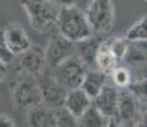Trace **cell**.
<instances>
[{
    "label": "cell",
    "mask_w": 147,
    "mask_h": 127,
    "mask_svg": "<svg viewBox=\"0 0 147 127\" xmlns=\"http://www.w3.org/2000/svg\"><path fill=\"white\" fill-rule=\"evenodd\" d=\"M56 25L59 28V33L73 43L81 42L95 35L84 12L76 5L59 7Z\"/></svg>",
    "instance_id": "cell-1"
},
{
    "label": "cell",
    "mask_w": 147,
    "mask_h": 127,
    "mask_svg": "<svg viewBox=\"0 0 147 127\" xmlns=\"http://www.w3.org/2000/svg\"><path fill=\"white\" fill-rule=\"evenodd\" d=\"M21 5L36 32L46 33L56 25L59 9L50 0H21Z\"/></svg>",
    "instance_id": "cell-2"
},
{
    "label": "cell",
    "mask_w": 147,
    "mask_h": 127,
    "mask_svg": "<svg viewBox=\"0 0 147 127\" xmlns=\"http://www.w3.org/2000/svg\"><path fill=\"white\" fill-rule=\"evenodd\" d=\"M87 70V65L78 57V55H70L55 67H53L51 75L59 84L70 90L80 88Z\"/></svg>",
    "instance_id": "cell-3"
},
{
    "label": "cell",
    "mask_w": 147,
    "mask_h": 127,
    "mask_svg": "<svg viewBox=\"0 0 147 127\" xmlns=\"http://www.w3.org/2000/svg\"><path fill=\"white\" fill-rule=\"evenodd\" d=\"M86 18L95 35H107L114 25V5L111 0H91Z\"/></svg>",
    "instance_id": "cell-4"
},
{
    "label": "cell",
    "mask_w": 147,
    "mask_h": 127,
    "mask_svg": "<svg viewBox=\"0 0 147 127\" xmlns=\"http://www.w3.org/2000/svg\"><path fill=\"white\" fill-rule=\"evenodd\" d=\"M76 47V43L70 42L69 39H67L65 37L58 33V35H54L49 41L45 52V60L46 64L50 67H55L58 64H60L63 60H65L67 57H69L70 55H74L73 53V49Z\"/></svg>",
    "instance_id": "cell-5"
},
{
    "label": "cell",
    "mask_w": 147,
    "mask_h": 127,
    "mask_svg": "<svg viewBox=\"0 0 147 127\" xmlns=\"http://www.w3.org/2000/svg\"><path fill=\"white\" fill-rule=\"evenodd\" d=\"M123 127H134L137 118V98L127 88L119 89L115 117Z\"/></svg>",
    "instance_id": "cell-6"
},
{
    "label": "cell",
    "mask_w": 147,
    "mask_h": 127,
    "mask_svg": "<svg viewBox=\"0 0 147 127\" xmlns=\"http://www.w3.org/2000/svg\"><path fill=\"white\" fill-rule=\"evenodd\" d=\"M36 78L38 79L37 84L41 92V98H44L47 103L53 106H61L65 99L67 89L59 84L51 74H47L46 70Z\"/></svg>",
    "instance_id": "cell-7"
},
{
    "label": "cell",
    "mask_w": 147,
    "mask_h": 127,
    "mask_svg": "<svg viewBox=\"0 0 147 127\" xmlns=\"http://www.w3.org/2000/svg\"><path fill=\"white\" fill-rule=\"evenodd\" d=\"M21 61H19V67L21 71H23L24 75L28 76H38L42 71H45V52L37 46H31L27 51L21 53Z\"/></svg>",
    "instance_id": "cell-8"
},
{
    "label": "cell",
    "mask_w": 147,
    "mask_h": 127,
    "mask_svg": "<svg viewBox=\"0 0 147 127\" xmlns=\"http://www.w3.org/2000/svg\"><path fill=\"white\" fill-rule=\"evenodd\" d=\"M118 93H119V89L117 86H111L106 84L101 89V92L92 99V106L105 117H115L118 106Z\"/></svg>",
    "instance_id": "cell-9"
},
{
    "label": "cell",
    "mask_w": 147,
    "mask_h": 127,
    "mask_svg": "<svg viewBox=\"0 0 147 127\" xmlns=\"http://www.w3.org/2000/svg\"><path fill=\"white\" fill-rule=\"evenodd\" d=\"M4 32V38L7 42L9 50L12 51L16 56L23 53L31 47V42L28 38L26 31L19 24H8L3 29Z\"/></svg>",
    "instance_id": "cell-10"
},
{
    "label": "cell",
    "mask_w": 147,
    "mask_h": 127,
    "mask_svg": "<svg viewBox=\"0 0 147 127\" xmlns=\"http://www.w3.org/2000/svg\"><path fill=\"white\" fill-rule=\"evenodd\" d=\"M92 99L83 92L81 88L70 89L67 93L64 99V108L67 109L72 116L78 118L80 116L91 106Z\"/></svg>",
    "instance_id": "cell-11"
},
{
    "label": "cell",
    "mask_w": 147,
    "mask_h": 127,
    "mask_svg": "<svg viewBox=\"0 0 147 127\" xmlns=\"http://www.w3.org/2000/svg\"><path fill=\"white\" fill-rule=\"evenodd\" d=\"M102 39L101 35H92L91 37L76 43L78 49V57L87 65L88 69H95V56Z\"/></svg>",
    "instance_id": "cell-12"
},
{
    "label": "cell",
    "mask_w": 147,
    "mask_h": 127,
    "mask_svg": "<svg viewBox=\"0 0 147 127\" xmlns=\"http://www.w3.org/2000/svg\"><path fill=\"white\" fill-rule=\"evenodd\" d=\"M107 75L98 71L96 69H88L82 80L80 88L88 95L91 99H94L96 95L101 92V89L106 85Z\"/></svg>",
    "instance_id": "cell-13"
},
{
    "label": "cell",
    "mask_w": 147,
    "mask_h": 127,
    "mask_svg": "<svg viewBox=\"0 0 147 127\" xmlns=\"http://www.w3.org/2000/svg\"><path fill=\"white\" fill-rule=\"evenodd\" d=\"M117 59L111 53L109 47V38L102 39L95 56V69L104 74L109 75L117 66Z\"/></svg>",
    "instance_id": "cell-14"
},
{
    "label": "cell",
    "mask_w": 147,
    "mask_h": 127,
    "mask_svg": "<svg viewBox=\"0 0 147 127\" xmlns=\"http://www.w3.org/2000/svg\"><path fill=\"white\" fill-rule=\"evenodd\" d=\"M123 60L132 67H145L146 64V41H129L128 49Z\"/></svg>",
    "instance_id": "cell-15"
},
{
    "label": "cell",
    "mask_w": 147,
    "mask_h": 127,
    "mask_svg": "<svg viewBox=\"0 0 147 127\" xmlns=\"http://www.w3.org/2000/svg\"><path fill=\"white\" fill-rule=\"evenodd\" d=\"M27 78L23 79L21 83L18 84L16 90V95H17V99L18 102H23V103H30L32 100H37L41 98V92L40 88H38V84L37 83H33V76H28L26 75Z\"/></svg>",
    "instance_id": "cell-16"
},
{
    "label": "cell",
    "mask_w": 147,
    "mask_h": 127,
    "mask_svg": "<svg viewBox=\"0 0 147 127\" xmlns=\"http://www.w3.org/2000/svg\"><path fill=\"white\" fill-rule=\"evenodd\" d=\"M77 120V127H105L109 118L100 113L91 103V106Z\"/></svg>",
    "instance_id": "cell-17"
},
{
    "label": "cell",
    "mask_w": 147,
    "mask_h": 127,
    "mask_svg": "<svg viewBox=\"0 0 147 127\" xmlns=\"http://www.w3.org/2000/svg\"><path fill=\"white\" fill-rule=\"evenodd\" d=\"M147 21L146 17H142L127 31L125 38L128 41H146L147 37Z\"/></svg>",
    "instance_id": "cell-18"
},
{
    "label": "cell",
    "mask_w": 147,
    "mask_h": 127,
    "mask_svg": "<svg viewBox=\"0 0 147 127\" xmlns=\"http://www.w3.org/2000/svg\"><path fill=\"white\" fill-rule=\"evenodd\" d=\"M109 75H111V79L117 88H127L132 81V71L129 67L115 66V69Z\"/></svg>",
    "instance_id": "cell-19"
},
{
    "label": "cell",
    "mask_w": 147,
    "mask_h": 127,
    "mask_svg": "<svg viewBox=\"0 0 147 127\" xmlns=\"http://www.w3.org/2000/svg\"><path fill=\"white\" fill-rule=\"evenodd\" d=\"M128 43L129 41L125 37H114V38H109V47L111 53L114 55V57L117 59V61L123 60L124 55L127 52L128 49Z\"/></svg>",
    "instance_id": "cell-20"
},
{
    "label": "cell",
    "mask_w": 147,
    "mask_h": 127,
    "mask_svg": "<svg viewBox=\"0 0 147 127\" xmlns=\"http://www.w3.org/2000/svg\"><path fill=\"white\" fill-rule=\"evenodd\" d=\"M55 122L58 127H77V118L70 114L65 108L55 114Z\"/></svg>",
    "instance_id": "cell-21"
},
{
    "label": "cell",
    "mask_w": 147,
    "mask_h": 127,
    "mask_svg": "<svg viewBox=\"0 0 147 127\" xmlns=\"http://www.w3.org/2000/svg\"><path fill=\"white\" fill-rule=\"evenodd\" d=\"M16 59V55L9 50L8 47L7 42H5V38H4V32L3 29L0 31V61L4 64H10L12 61Z\"/></svg>",
    "instance_id": "cell-22"
},
{
    "label": "cell",
    "mask_w": 147,
    "mask_h": 127,
    "mask_svg": "<svg viewBox=\"0 0 147 127\" xmlns=\"http://www.w3.org/2000/svg\"><path fill=\"white\" fill-rule=\"evenodd\" d=\"M0 127H16L14 120L9 116L0 114Z\"/></svg>",
    "instance_id": "cell-23"
},
{
    "label": "cell",
    "mask_w": 147,
    "mask_h": 127,
    "mask_svg": "<svg viewBox=\"0 0 147 127\" xmlns=\"http://www.w3.org/2000/svg\"><path fill=\"white\" fill-rule=\"evenodd\" d=\"M7 74H8V65L0 61V83L5 79Z\"/></svg>",
    "instance_id": "cell-24"
},
{
    "label": "cell",
    "mask_w": 147,
    "mask_h": 127,
    "mask_svg": "<svg viewBox=\"0 0 147 127\" xmlns=\"http://www.w3.org/2000/svg\"><path fill=\"white\" fill-rule=\"evenodd\" d=\"M55 3L59 7H72V5H76V0H55Z\"/></svg>",
    "instance_id": "cell-25"
},
{
    "label": "cell",
    "mask_w": 147,
    "mask_h": 127,
    "mask_svg": "<svg viewBox=\"0 0 147 127\" xmlns=\"http://www.w3.org/2000/svg\"><path fill=\"white\" fill-rule=\"evenodd\" d=\"M105 127H123L120 125V122L117 120V118H109V121H107V123H106V126Z\"/></svg>",
    "instance_id": "cell-26"
}]
</instances>
